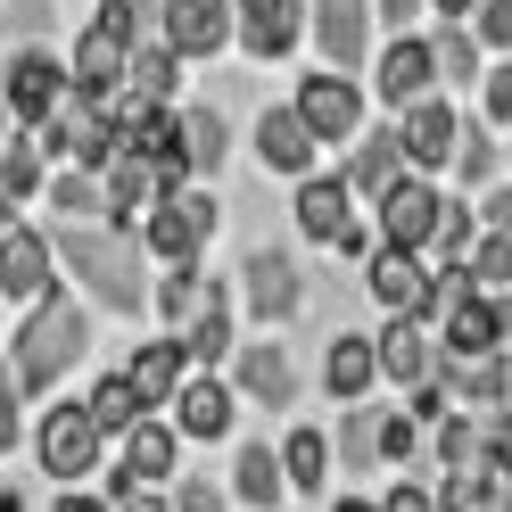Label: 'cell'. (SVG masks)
I'll list each match as a JSON object with an SVG mask.
<instances>
[{
  "mask_svg": "<svg viewBox=\"0 0 512 512\" xmlns=\"http://www.w3.org/2000/svg\"><path fill=\"white\" fill-rule=\"evenodd\" d=\"M50 265L75 273L83 298H100L108 314H141L149 306V273H141V240L108 232V223H50Z\"/></svg>",
  "mask_w": 512,
  "mask_h": 512,
  "instance_id": "cell-1",
  "label": "cell"
},
{
  "mask_svg": "<svg viewBox=\"0 0 512 512\" xmlns=\"http://www.w3.org/2000/svg\"><path fill=\"white\" fill-rule=\"evenodd\" d=\"M83 356H91V314L75 306V290H42L25 306V323H17V347H9L17 397H50Z\"/></svg>",
  "mask_w": 512,
  "mask_h": 512,
  "instance_id": "cell-2",
  "label": "cell"
},
{
  "mask_svg": "<svg viewBox=\"0 0 512 512\" xmlns=\"http://www.w3.org/2000/svg\"><path fill=\"white\" fill-rule=\"evenodd\" d=\"M306 42L323 50V67H331V75H364V67H372V50H380L364 0H306Z\"/></svg>",
  "mask_w": 512,
  "mask_h": 512,
  "instance_id": "cell-3",
  "label": "cell"
},
{
  "mask_svg": "<svg viewBox=\"0 0 512 512\" xmlns=\"http://www.w3.org/2000/svg\"><path fill=\"white\" fill-rule=\"evenodd\" d=\"M0 108H9V124H50L67 108V58L58 50H9V67H0Z\"/></svg>",
  "mask_w": 512,
  "mask_h": 512,
  "instance_id": "cell-4",
  "label": "cell"
},
{
  "mask_svg": "<svg viewBox=\"0 0 512 512\" xmlns=\"http://www.w3.org/2000/svg\"><path fill=\"white\" fill-rule=\"evenodd\" d=\"M240 290H248V314L265 331H281V323H298V314H306V273H298L290 248H248L240 256Z\"/></svg>",
  "mask_w": 512,
  "mask_h": 512,
  "instance_id": "cell-5",
  "label": "cell"
},
{
  "mask_svg": "<svg viewBox=\"0 0 512 512\" xmlns=\"http://www.w3.org/2000/svg\"><path fill=\"white\" fill-rule=\"evenodd\" d=\"M290 108H298V124L314 133V149H323V141H356V133H364V83H356V75L314 67V75L290 91Z\"/></svg>",
  "mask_w": 512,
  "mask_h": 512,
  "instance_id": "cell-6",
  "label": "cell"
},
{
  "mask_svg": "<svg viewBox=\"0 0 512 512\" xmlns=\"http://www.w3.org/2000/svg\"><path fill=\"white\" fill-rule=\"evenodd\" d=\"M149 17H157V42H166L182 67L232 50V0H149Z\"/></svg>",
  "mask_w": 512,
  "mask_h": 512,
  "instance_id": "cell-7",
  "label": "cell"
},
{
  "mask_svg": "<svg viewBox=\"0 0 512 512\" xmlns=\"http://www.w3.org/2000/svg\"><path fill=\"white\" fill-rule=\"evenodd\" d=\"M34 455H42V471L58 488H83V479L100 471V430H91V413L83 405H50L42 430H34Z\"/></svg>",
  "mask_w": 512,
  "mask_h": 512,
  "instance_id": "cell-8",
  "label": "cell"
},
{
  "mask_svg": "<svg viewBox=\"0 0 512 512\" xmlns=\"http://www.w3.org/2000/svg\"><path fill=\"white\" fill-rule=\"evenodd\" d=\"M223 364H232V380H223L232 397H256L265 413L298 405V364H290V347H281L273 331H265V339H248V347H232Z\"/></svg>",
  "mask_w": 512,
  "mask_h": 512,
  "instance_id": "cell-9",
  "label": "cell"
},
{
  "mask_svg": "<svg viewBox=\"0 0 512 512\" xmlns=\"http://www.w3.org/2000/svg\"><path fill=\"white\" fill-rule=\"evenodd\" d=\"M232 42L256 58V67L290 58L306 42V0H232Z\"/></svg>",
  "mask_w": 512,
  "mask_h": 512,
  "instance_id": "cell-10",
  "label": "cell"
},
{
  "mask_svg": "<svg viewBox=\"0 0 512 512\" xmlns=\"http://www.w3.org/2000/svg\"><path fill=\"white\" fill-rule=\"evenodd\" d=\"M430 42L422 34H389V42H380L372 50V100H389L397 116L413 108V100H430Z\"/></svg>",
  "mask_w": 512,
  "mask_h": 512,
  "instance_id": "cell-11",
  "label": "cell"
},
{
  "mask_svg": "<svg viewBox=\"0 0 512 512\" xmlns=\"http://www.w3.org/2000/svg\"><path fill=\"white\" fill-rule=\"evenodd\" d=\"M504 331H512V306L488 298V290H471V298H455L438 314V339L430 347H446V356H496Z\"/></svg>",
  "mask_w": 512,
  "mask_h": 512,
  "instance_id": "cell-12",
  "label": "cell"
},
{
  "mask_svg": "<svg viewBox=\"0 0 512 512\" xmlns=\"http://www.w3.org/2000/svg\"><path fill=\"white\" fill-rule=\"evenodd\" d=\"M364 290L389 306V314H405V323H430V265H422V256L372 248V256H364Z\"/></svg>",
  "mask_w": 512,
  "mask_h": 512,
  "instance_id": "cell-13",
  "label": "cell"
},
{
  "mask_svg": "<svg viewBox=\"0 0 512 512\" xmlns=\"http://www.w3.org/2000/svg\"><path fill=\"white\" fill-rule=\"evenodd\" d=\"M430 223H438V190H430L422 174H397L389 190H380V248L422 256V248H430Z\"/></svg>",
  "mask_w": 512,
  "mask_h": 512,
  "instance_id": "cell-14",
  "label": "cell"
},
{
  "mask_svg": "<svg viewBox=\"0 0 512 512\" xmlns=\"http://www.w3.org/2000/svg\"><path fill=\"white\" fill-rule=\"evenodd\" d=\"M455 133H463V116L446 108V100H413L397 116V149H405V174H430L455 157Z\"/></svg>",
  "mask_w": 512,
  "mask_h": 512,
  "instance_id": "cell-15",
  "label": "cell"
},
{
  "mask_svg": "<svg viewBox=\"0 0 512 512\" xmlns=\"http://www.w3.org/2000/svg\"><path fill=\"white\" fill-rule=\"evenodd\" d=\"M42 290H50V232L9 223V232H0V306H9V298L34 306Z\"/></svg>",
  "mask_w": 512,
  "mask_h": 512,
  "instance_id": "cell-16",
  "label": "cell"
},
{
  "mask_svg": "<svg viewBox=\"0 0 512 512\" xmlns=\"http://www.w3.org/2000/svg\"><path fill=\"white\" fill-rule=\"evenodd\" d=\"M174 149H182L190 182H215V166L232 157V124H223V108H207V100H182V108H174Z\"/></svg>",
  "mask_w": 512,
  "mask_h": 512,
  "instance_id": "cell-17",
  "label": "cell"
},
{
  "mask_svg": "<svg viewBox=\"0 0 512 512\" xmlns=\"http://www.w3.org/2000/svg\"><path fill=\"white\" fill-rule=\"evenodd\" d=\"M256 157H265V174H290V182L314 174V133L298 124L290 100H273L265 116H256Z\"/></svg>",
  "mask_w": 512,
  "mask_h": 512,
  "instance_id": "cell-18",
  "label": "cell"
},
{
  "mask_svg": "<svg viewBox=\"0 0 512 512\" xmlns=\"http://www.w3.org/2000/svg\"><path fill=\"white\" fill-rule=\"evenodd\" d=\"M174 438H199V446L232 438V389H223L215 372H190L174 389Z\"/></svg>",
  "mask_w": 512,
  "mask_h": 512,
  "instance_id": "cell-19",
  "label": "cell"
},
{
  "mask_svg": "<svg viewBox=\"0 0 512 512\" xmlns=\"http://www.w3.org/2000/svg\"><path fill=\"white\" fill-rule=\"evenodd\" d=\"M174 347H182V364H190V372H215V364L240 347V339H232V290H223V281L207 290V306L174 331Z\"/></svg>",
  "mask_w": 512,
  "mask_h": 512,
  "instance_id": "cell-20",
  "label": "cell"
},
{
  "mask_svg": "<svg viewBox=\"0 0 512 512\" xmlns=\"http://www.w3.org/2000/svg\"><path fill=\"white\" fill-rule=\"evenodd\" d=\"M372 372L397 380V389H422L430 380V331L405 323V314H389V331H372Z\"/></svg>",
  "mask_w": 512,
  "mask_h": 512,
  "instance_id": "cell-21",
  "label": "cell"
},
{
  "mask_svg": "<svg viewBox=\"0 0 512 512\" xmlns=\"http://www.w3.org/2000/svg\"><path fill=\"white\" fill-rule=\"evenodd\" d=\"M124 100L133 108H174L182 100V58L166 42H133V58H124Z\"/></svg>",
  "mask_w": 512,
  "mask_h": 512,
  "instance_id": "cell-22",
  "label": "cell"
},
{
  "mask_svg": "<svg viewBox=\"0 0 512 512\" xmlns=\"http://www.w3.org/2000/svg\"><path fill=\"white\" fill-rule=\"evenodd\" d=\"M182 380H190V364H182L174 339H149V347H133V356H124V389L141 397V413H149V405H174Z\"/></svg>",
  "mask_w": 512,
  "mask_h": 512,
  "instance_id": "cell-23",
  "label": "cell"
},
{
  "mask_svg": "<svg viewBox=\"0 0 512 512\" xmlns=\"http://www.w3.org/2000/svg\"><path fill=\"white\" fill-rule=\"evenodd\" d=\"M347 223H356V199H347V182H339V174H306V182H298V232H306L314 248H331Z\"/></svg>",
  "mask_w": 512,
  "mask_h": 512,
  "instance_id": "cell-24",
  "label": "cell"
},
{
  "mask_svg": "<svg viewBox=\"0 0 512 512\" xmlns=\"http://www.w3.org/2000/svg\"><path fill=\"white\" fill-rule=\"evenodd\" d=\"M223 496H240L248 512H281V496H290V488H281V455H273V438H248L240 455H232V488H223Z\"/></svg>",
  "mask_w": 512,
  "mask_h": 512,
  "instance_id": "cell-25",
  "label": "cell"
},
{
  "mask_svg": "<svg viewBox=\"0 0 512 512\" xmlns=\"http://www.w3.org/2000/svg\"><path fill=\"white\" fill-rule=\"evenodd\" d=\"M405 174V149H397V124H372V133L356 141V166H347L339 182H347V199H380Z\"/></svg>",
  "mask_w": 512,
  "mask_h": 512,
  "instance_id": "cell-26",
  "label": "cell"
},
{
  "mask_svg": "<svg viewBox=\"0 0 512 512\" xmlns=\"http://www.w3.org/2000/svg\"><path fill=\"white\" fill-rule=\"evenodd\" d=\"M207 290H215V273H207V265H166V273L149 281V314L166 323V339H174V331L190 323V314L207 306Z\"/></svg>",
  "mask_w": 512,
  "mask_h": 512,
  "instance_id": "cell-27",
  "label": "cell"
},
{
  "mask_svg": "<svg viewBox=\"0 0 512 512\" xmlns=\"http://www.w3.org/2000/svg\"><path fill=\"white\" fill-rule=\"evenodd\" d=\"M372 339L364 331H331V347H323V389L339 397V405H364V389H372Z\"/></svg>",
  "mask_w": 512,
  "mask_h": 512,
  "instance_id": "cell-28",
  "label": "cell"
},
{
  "mask_svg": "<svg viewBox=\"0 0 512 512\" xmlns=\"http://www.w3.org/2000/svg\"><path fill=\"white\" fill-rule=\"evenodd\" d=\"M174 422H149V413H141V422L133 430H124V463L116 471H133L141 479V488H166V479H174Z\"/></svg>",
  "mask_w": 512,
  "mask_h": 512,
  "instance_id": "cell-29",
  "label": "cell"
},
{
  "mask_svg": "<svg viewBox=\"0 0 512 512\" xmlns=\"http://www.w3.org/2000/svg\"><path fill=\"white\" fill-rule=\"evenodd\" d=\"M100 190H108V232H133V223L157 207V182H149L141 157H116V166L100 174Z\"/></svg>",
  "mask_w": 512,
  "mask_h": 512,
  "instance_id": "cell-30",
  "label": "cell"
},
{
  "mask_svg": "<svg viewBox=\"0 0 512 512\" xmlns=\"http://www.w3.org/2000/svg\"><path fill=\"white\" fill-rule=\"evenodd\" d=\"M323 479H331V438L298 422L290 438H281V488L290 496H323Z\"/></svg>",
  "mask_w": 512,
  "mask_h": 512,
  "instance_id": "cell-31",
  "label": "cell"
},
{
  "mask_svg": "<svg viewBox=\"0 0 512 512\" xmlns=\"http://www.w3.org/2000/svg\"><path fill=\"white\" fill-rule=\"evenodd\" d=\"M42 199L58 207V223H108V190H100V174H83V166H50Z\"/></svg>",
  "mask_w": 512,
  "mask_h": 512,
  "instance_id": "cell-32",
  "label": "cell"
},
{
  "mask_svg": "<svg viewBox=\"0 0 512 512\" xmlns=\"http://www.w3.org/2000/svg\"><path fill=\"white\" fill-rule=\"evenodd\" d=\"M42 182H50V157L34 149V133H9L0 141V199L25 207V199H42Z\"/></svg>",
  "mask_w": 512,
  "mask_h": 512,
  "instance_id": "cell-33",
  "label": "cell"
},
{
  "mask_svg": "<svg viewBox=\"0 0 512 512\" xmlns=\"http://www.w3.org/2000/svg\"><path fill=\"white\" fill-rule=\"evenodd\" d=\"M58 34V0H0V42L9 50H50Z\"/></svg>",
  "mask_w": 512,
  "mask_h": 512,
  "instance_id": "cell-34",
  "label": "cell"
},
{
  "mask_svg": "<svg viewBox=\"0 0 512 512\" xmlns=\"http://www.w3.org/2000/svg\"><path fill=\"white\" fill-rule=\"evenodd\" d=\"M422 42H430V75L438 83H455V91L479 83V42L463 34V25H438V34H422Z\"/></svg>",
  "mask_w": 512,
  "mask_h": 512,
  "instance_id": "cell-35",
  "label": "cell"
},
{
  "mask_svg": "<svg viewBox=\"0 0 512 512\" xmlns=\"http://www.w3.org/2000/svg\"><path fill=\"white\" fill-rule=\"evenodd\" d=\"M141 248L157 256V265H199V240H190V223H182L166 199H157V207L141 215Z\"/></svg>",
  "mask_w": 512,
  "mask_h": 512,
  "instance_id": "cell-36",
  "label": "cell"
},
{
  "mask_svg": "<svg viewBox=\"0 0 512 512\" xmlns=\"http://www.w3.org/2000/svg\"><path fill=\"white\" fill-rule=\"evenodd\" d=\"M446 166H455V182H463V190H496V166H504V157H496V141H488V124H463Z\"/></svg>",
  "mask_w": 512,
  "mask_h": 512,
  "instance_id": "cell-37",
  "label": "cell"
},
{
  "mask_svg": "<svg viewBox=\"0 0 512 512\" xmlns=\"http://www.w3.org/2000/svg\"><path fill=\"white\" fill-rule=\"evenodd\" d=\"M83 413H91V430H100V438H124V430H133V422H141V397H133V389H124V372H108V380H100V389H91V397H83Z\"/></svg>",
  "mask_w": 512,
  "mask_h": 512,
  "instance_id": "cell-38",
  "label": "cell"
},
{
  "mask_svg": "<svg viewBox=\"0 0 512 512\" xmlns=\"http://www.w3.org/2000/svg\"><path fill=\"white\" fill-rule=\"evenodd\" d=\"M339 463L347 471H372L380 463V405H347L339 413Z\"/></svg>",
  "mask_w": 512,
  "mask_h": 512,
  "instance_id": "cell-39",
  "label": "cell"
},
{
  "mask_svg": "<svg viewBox=\"0 0 512 512\" xmlns=\"http://www.w3.org/2000/svg\"><path fill=\"white\" fill-rule=\"evenodd\" d=\"M166 207L190 223V240H199V248L223 232V199H215V182H182V190H166Z\"/></svg>",
  "mask_w": 512,
  "mask_h": 512,
  "instance_id": "cell-40",
  "label": "cell"
},
{
  "mask_svg": "<svg viewBox=\"0 0 512 512\" xmlns=\"http://www.w3.org/2000/svg\"><path fill=\"white\" fill-rule=\"evenodd\" d=\"M471 232H479V215H471V199H438V223H430V248L446 256V265H463V256H471Z\"/></svg>",
  "mask_w": 512,
  "mask_h": 512,
  "instance_id": "cell-41",
  "label": "cell"
},
{
  "mask_svg": "<svg viewBox=\"0 0 512 512\" xmlns=\"http://www.w3.org/2000/svg\"><path fill=\"white\" fill-rule=\"evenodd\" d=\"M463 273H471V281H479L488 298H496V290H512V240H496V232H488V240H471Z\"/></svg>",
  "mask_w": 512,
  "mask_h": 512,
  "instance_id": "cell-42",
  "label": "cell"
},
{
  "mask_svg": "<svg viewBox=\"0 0 512 512\" xmlns=\"http://www.w3.org/2000/svg\"><path fill=\"white\" fill-rule=\"evenodd\" d=\"M430 512H488V471H446L438 488H430Z\"/></svg>",
  "mask_w": 512,
  "mask_h": 512,
  "instance_id": "cell-43",
  "label": "cell"
},
{
  "mask_svg": "<svg viewBox=\"0 0 512 512\" xmlns=\"http://www.w3.org/2000/svg\"><path fill=\"white\" fill-rule=\"evenodd\" d=\"M463 34H471L479 50H496V58H512V0H479V9L463 17Z\"/></svg>",
  "mask_w": 512,
  "mask_h": 512,
  "instance_id": "cell-44",
  "label": "cell"
},
{
  "mask_svg": "<svg viewBox=\"0 0 512 512\" xmlns=\"http://www.w3.org/2000/svg\"><path fill=\"white\" fill-rule=\"evenodd\" d=\"M422 455V422L397 405V413H380V463H413Z\"/></svg>",
  "mask_w": 512,
  "mask_h": 512,
  "instance_id": "cell-45",
  "label": "cell"
},
{
  "mask_svg": "<svg viewBox=\"0 0 512 512\" xmlns=\"http://www.w3.org/2000/svg\"><path fill=\"white\" fill-rule=\"evenodd\" d=\"M166 512H232V496H223L215 479H174V496H166Z\"/></svg>",
  "mask_w": 512,
  "mask_h": 512,
  "instance_id": "cell-46",
  "label": "cell"
},
{
  "mask_svg": "<svg viewBox=\"0 0 512 512\" xmlns=\"http://www.w3.org/2000/svg\"><path fill=\"white\" fill-rule=\"evenodd\" d=\"M108 512H166V496L141 488L133 471H108Z\"/></svg>",
  "mask_w": 512,
  "mask_h": 512,
  "instance_id": "cell-47",
  "label": "cell"
},
{
  "mask_svg": "<svg viewBox=\"0 0 512 512\" xmlns=\"http://www.w3.org/2000/svg\"><path fill=\"white\" fill-rule=\"evenodd\" d=\"M479 116H488V124H512V58L479 75Z\"/></svg>",
  "mask_w": 512,
  "mask_h": 512,
  "instance_id": "cell-48",
  "label": "cell"
},
{
  "mask_svg": "<svg viewBox=\"0 0 512 512\" xmlns=\"http://www.w3.org/2000/svg\"><path fill=\"white\" fill-rule=\"evenodd\" d=\"M17 438H25V397H17V372L0 364V455H9Z\"/></svg>",
  "mask_w": 512,
  "mask_h": 512,
  "instance_id": "cell-49",
  "label": "cell"
},
{
  "mask_svg": "<svg viewBox=\"0 0 512 512\" xmlns=\"http://www.w3.org/2000/svg\"><path fill=\"white\" fill-rule=\"evenodd\" d=\"M479 232H496V240H512V182H496V190H479Z\"/></svg>",
  "mask_w": 512,
  "mask_h": 512,
  "instance_id": "cell-50",
  "label": "cell"
},
{
  "mask_svg": "<svg viewBox=\"0 0 512 512\" xmlns=\"http://www.w3.org/2000/svg\"><path fill=\"white\" fill-rule=\"evenodd\" d=\"M364 9H372V34H405L422 17V0H364Z\"/></svg>",
  "mask_w": 512,
  "mask_h": 512,
  "instance_id": "cell-51",
  "label": "cell"
},
{
  "mask_svg": "<svg viewBox=\"0 0 512 512\" xmlns=\"http://www.w3.org/2000/svg\"><path fill=\"white\" fill-rule=\"evenodd\" d=\"M405 413H413V422H438V413H446V389H438V380H422V389H405Z\"/></svg>",
  "mask_w": 512,
  "mask_h": 512,
  "instance_id": "cell-52",
  "label": "cell"
},
{
  "mask_svg": "<svg viewBox=\"0 0 512 512\" xmlns=\"http://www.w3.org/2000/svg\"><path fill=\"white\" fill-rule=\"evenodd\" d=\"M380 512H430V488H422V479H397V488L380 496Z\"/></svg>",
  "mask_w": 512,
  "mask_h": 512,
  "instance_id": "cell-53",
  "label": "cell"
},
{
  "mask_svg": "<svg viewBox=\"0 0 512 512\" xmlns=\"http://www.w3.org/2000/svg\"><path fill=\"white\" fill-rule=\"evenodd\" d=\"M488 512H512V463H488Z\"/></svg>",
  "mask_w": 512,
  "mask_h": 512,
  "instance_id": "cell-54",
  "label": "cell"
},
{
  "mask_svg": "<svg viewBox=\"0 0 512 512\" xmlns=\"http://www.w3.org/2000/svg\"><path fill=\"white\" fill-rule=\"evenodd\" d=\"M331 256H372V240H364V223H347V232L331 240Z\"/></svg>",
  "mask_w": 512,
  "mask_h": 512,
  "instance_id": "cell-55",
  "label": "cell"
},
{
  "mask_svg": "<svg viewBox=\"0 0 512 512\" xmlns=\"http://www.w3.org/2000/svg\"><path fill=\"white\" fill-rule=\"evenodd\" d=\"M422 9H438V25H463V17L479 9V0H422Z\"/></svg>",
  "mask_w": 512,
  "mask_h": 512,
  "instance_id": "cell-56",
  "label": "cell"
},
{
  "mask_svg": "<svg viewBox=\"0 0 512 512\" xmlns=\"http://www.w3.org/2000/svg\"><path fill=\"white\" fill-rule=\"evenodd\" d=\"M50 512H108V496H75V488H67V496H58Z\"/></svg>",
  "mask_w": 512,
  "mask_h": 512,
  "instance_id": "cell-57",
  "label": "cell"
},
{
  "mask_svg": "<svg viewBox=\"0 0 512 512\" xmlns=\"http://www.w3.org/2000/svg\"><path fill=\"white\" fill-rule=\"evenodd\" d=\"M496 372H504V413H512V347H496Z\"/></svg>",
  "mask_w": 512,
  "mask_h": 512,
  "instance_id": "cell-58",
  "label": "cell"
},
{
  "mask_svg": "<svg viewBox=\"0 0 512 512\" xmlns=\"http://www.w3.org/2000/svg\"><path fill=\"white\" fill-rule=\"evenodd\" d=\"M331 512H380V504H372V496H339Z\"/></svg>",
  "mask_w": 512,
  "mask_h": 512,
  "instance_id": "cell-59",
  "label": "cell"
},
{
  "mask_svg": "<svg viewBox=\"0 0 512 512\" xmlns=\"http://www.w3.org/2000/svg\"><path fill=\"white\" fill-rule=\"evenodd\" d=\"M0 512H25V496H17V488H0Z\"/></svg>",
  "mask_w": 512,
  "mask_h": 512,
  "instance_id": "cell-60",
  "label": "cell"
},
{
  "mask_svg": "<svg viewBox=\"0 0 512 512\" xmlns=\"http://www.w3.org/2000/svg\"><path fill=\"white\" fill-rule=\"evenodd\" d=\"M9 223H17V207H9V199H0V232H9Z\"/></svg>",
  "mask_w": 512,
  "mask_h": 512,
  "instance_id": "cell-61",
  "label": "cell"
},
{
  "mask_svg": "<svg viewBox=\"0 0 512 512\" xmlns=\"http://www.w3.org/2000/svg\"><path fill=\"white\" fill-rule=\"evenodd\" d=\"M0 141H9V108H0Z\"/></svg>",
  "mask_w": 512,
  "mask_h": 512,
  "instance_id": "cell-62",
  "label": "cell"
},
{
  "mask_svg": "<svg viewBox=\"0 0 512 512\" xmlns=\"http://www.w3.org/2000/svg\"><path fill=\"white\" fill-rule=\"evenodd\" d=\"M0 314H9V306H0Z\"/></svg>",
  "mask_w": 512,
  "mask_h": 512,
  "instance_id": "cell-63",
  "label": "cell"
}]
</instances>
